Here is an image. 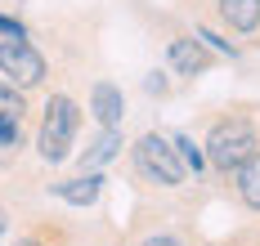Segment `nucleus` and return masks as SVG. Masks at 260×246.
I'll use <instances>...</instances> for the list:
<instances>
[{
	"instance_id": "obj_1",
	"label": "nucleus",
	"mask_w": 260,
	"mask_h": 246,
	"mask_svg": "<svg viewBox=\"0 0 260 246\" xmlns=\"http://www.w3.org/2000/svg\"><path fill=\"white\" fill-rule=\"evenodd\" d=\"M77 130H81V108L68 99V94H54L45 103V116H41V130H36V152L41 161H68L72 157V143H77Z\"/></svg>"
},
{
	"instance_id": "obj_2",
	"label": "nucleus",
	"mask_w": 260,
	"mask_h": 246,
	"mask_svg": "<svg viewBox=\"0 0 260 246\" xmlns=\"http://www.w3.org/2000/svg\"><path fill=\"white\" fill-rule=\"evenodd\" d=\"M260 152V135L256 126L247 121V116H224V121H215L207 135V161L215 170H238V166L247 161V157H256Z\"/></svg>"
},
{
	"instance_id": "obj_3",
	"label": "nucleus",
	"mask_w": 260,
	"mask_h": 246,
	"mask_svg": "<svg viewBox=\"0 0 260 246\" xmlns=\"http://www.w3.org/2000/svg\"><path fill=\"white\" fill-rule=\"evenodd\" d=\"M135 166H139V175L144 179H153L161 188H180L184 179H188V166L180 161V152H175V143L161 135H144L135 143Z\"/></svg>"
},
{
	"instance_id": "obj_4",
	"label": "nucleus",
	"mask_w": 260,
	"mask_h": 246,
	"mask_svg": "<svg viewBox=\"0 0 260 246\" xmlns=\"http://www.w3.org/2000/svg\"><path fill=\"white\" fill-rule=\"evenodd\" d=\"M0 76L14 90H36L45 81V54L27 40H5L0 36Z\"/></svg>"
},
{
	"instance_id": "obj_5",
	"label": "nucleus",
	"mask_w": 260,
	"mask_h": 246,
	"mask_svg": "<svg viewBox=\"0 0 260 246\" xmlns=\"http://www.w3.org/2000/svg\"><path fill=\"white\" fill-rule=\"evenodd\" d=\"M171 67L180 72V76H202L211 67V54L202 40H193V36H175L171 40Z\"/></svg>"
},
{
	"instance_id": "obj_6",
	"label": "nucleus",
	"mask_w": 260,
	"mask_h": 246,
	"mask_svg": "<svg viewBox=\"0 0 260 246\" xmlns=\"http://www.w3.org/2000/svg\"><path fill=\"white\" fill-rule=\"evenodd\" d=\"M90 112L99 116V126H121V116H126L121 90L112 81H94V90H90Z\"/></svg>"
},
{
	"instance_id": "obj_7",
	"label": "nucleus",
	"mask_w": 260,
	"mask_h": 246,
	"mask_svg": "<svg viewBox=\"0 0 260 246\" xmlns=\"http://www.w3.org/2000/svg\"><path fill=\"white\" fill-rule=\"evenodd\" d=\"M215 9H220L224 27L242 31V36L260 31V0H215Z\"/></svg>"
},
{
	"instance_id": "obj_8",
	"label": "nucleus",
	"mask_w": 260,
	"mask_h": 246,
	"mask_svg": "<svg viewBox=\"0 0 260 246\" xmlns=\"http://www.w3.org/2000/svg\"><path fill=\"white\" fill-rule=\"evenodd\" d=\"M99 192H104V179L90 170V175H77V179H63V184H54V197H63L68 206H94L99 201Z\"/></svg>"
},
{
	"instance_id": "obj_9",
	"label": "nucleus",
	"mask_w": 260,
	"mask_h": 246,
	"mask_svg": "<svg viewBox=\"0 0 260 246\" xmlns=\"http://www.w3.org/2000/svg\"><path fill=\"white\" fill-rule=\"evenodd\" d=\"M234 188H238V197H242V206L260 211V152L247 157V161L234 170Z\"/></svg>"
},
{
	"instance_id": "obj_10",
	"label": "nucleus",
	"mask_w": 260,
	"mask_h": 246,
	"mask_svg": "<svg viewBox=\"0 0 260 246\" xmlns=\"http://www.w3.org/2000/svg\"><path fill=\"white\" fill-rule=\"evenodd\" d=\"M117 152H121V130H117V126H104L99 135L90 139V148H85L81 166H104V161H112Z\"/></svg>"
},
{
	"instance_id": "obj_11",
	"label": "nucleus",
	"mask_w": 260,
	"mask_h": 246,
	"mask_svg": "<svg viewBox=\"0 0 260 246\" xmlns=\"http://www.w3.org/2000/svg\"><path fill=\"white\" fill-rule=\"evenodd\" d=\"M171 143H175V152H180V161L188 166L193 175H198V170L207 166V152H202V148H198V143H193V139H188V135H175V139H171Z\"/></svg>"
},
{
	"instance_id": "obj_12",
	"label": "nucleus",
	"mask_w": 260,
	"mask_h": 246,
	"mask_svg": "<svg viewBox=\"0 0 260 246\" xmlns=\"http://www.w3.org/2000/svg\"><path fill=\"white\" fill-rule=\"evenodd\" d=\"M18 148H23V126H18V116L0 112V152H18Z\"/></svg>"
},
{
	"instance_id": "obj_13",
	"label": "nucleus",
	"mask_w": 260,
	"mask_h": 246,
	"mask_svg": "<svg viewBox=\"0 0 260 246\" xmlns=\"http://www.w3.org/2000/svg\"><path fill=\"white\" fill-rule=\"evenodd\" d=\"M0 112H9V116H23V112H27L23 94H18L9 81H5V76H0Z\"/></svg>"
},
{
	"instance_id": "obj_14",
	"label": "nucleus",
	"mask_w": 260,
	"mask_h": 246,
	"mask_svg": "<svg viewBox=\"0 0 260 246\" xmlns=\"http://www.w3.org/2000/svg\"><path fill=\"white\" fill-rule=\"evenodd\" d=\"M0 36H5V40H27V27L18 23V18H9V14H0Z\"/></svg>"
},
{
	"instance_id": "obj_15",
	"label": "nucleus",
	"mask_w": 260,
	"mask_h": 246,
	"mask_svg": "<svg viewBox=\"0 0 260 246\" xmlns=\"http://www.w3.org/2000/svg\"><path fill=\"white\" fill-rule=\"evenodd\" d=\"M139 246H180L175 237H166V233H153V237H144Z\"/></svg>"
},
{
	"instance_id": "obj_16",
	"label": "nucleus",
	"mask_w": 260,
	"mask_h": 246,
	"mask_svg": "<svg viewBox=\"0 0 260 246\" xmlns=\"http://www.w3.org/2000/svg\"><path fill=\"white\" fill-rule=\"evenodd\" d=\"M14 246H50V242H45L41 233H23V237H18V242H14Z\"/></svg>"
},
{
	"instance_id": "obj_17",
	"label": "nucleus",
	"mask_w": 260,
	"mask_h": 246,
	"mask_svg": "<svg viewBox=\"0 0 260 246\" xmlns=\"http://www.w3.org/2000/svg\"><path fill=\"white\" fill-rule=\"evenodd\" d=\"M5 237H9V215L0 211V246H5Z\"/></svg>"
}]
</instances>
